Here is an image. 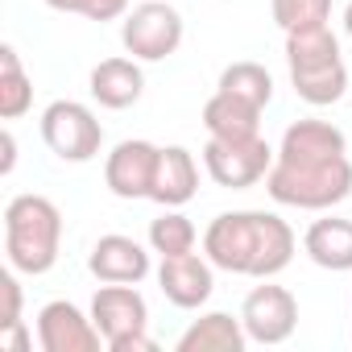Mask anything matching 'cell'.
I'll list each match as a JSON object with an SVG mask.
<instances>
[{
	"instance_id": "4316f807",
	"label": "cell",
	"mask_w": 352,
	"mask_h": 352,
	"mask_svg": "<svg viewBox=\"0 0 352 352\" xmlns=\"http://www.w3.org/2000/svg\"><path fill=\"white\" fill-rule=\"evenodd\" d=\"M0 336H5V344H9V348H17V352H25V348H30V331H25V323H13L9 331H0Z\"/></svg>"
},
{
	"instance_id": "8992f818",
	"label": "cell",
	"mask_w": 352,
	"mask_h": 352,
	"mask_svg": "<svg viewBox=\"0 0 352 352\" xmlns=\"http://www.w3.org/2000/svg\"><path fill=\"white\" fill-rule=\"evenodd\" d=\"M183 13L166 0H145V5L124 13L120 42L137 63H162L183 46Z\"/></svg>"
},
{
	"instance_id": "5b68a950",
	"label": "cell",
	"mask_w": 352,
	"mask_h": 352,
	"mask_svg": "<svg viewBox=\"0 0 352 352\" xmlns=\"http://www.w3.org/2000/svg\"><path fill=\"white\" fill-rule=\"evenodd\" d=\"M274 157H278V149H270V141L261 133L245 137V141L208 137V145H204V170H208V179L216 187H228V191H249V187L265 183Z\"/></svg>"
},
{
	"instance_id": "ba28073f",
	"label": "cell",
	"mask_w": 352,
	"mask_h": 352,
	"mask_svg": "<svg viewBox=\"0 0 352 352\" xmlns=\"http://www.w3.org/2000/svg\"><path fill=\"white\" fill-rule=\"evenodd\" d=\"M241 323L249 331V344H286L298 327V298L286 286H253L241 307Z\"/></svg>"
},
{
	"instance_id": "f1b7e54d",
	"label": "cell",
	"mask_w": 352,
	"mask_h": 352,
	"mask_svg": "<svg viewBox=\"0 0 352 352\" xmlns=\"http://www.w3.org/2000/svg\"><path fill=\"white\" fill-rule=\"evenodd\" d=\"M344 34L352 38V0H348V9H344Z\"/></svg>"
},
{
	"instance_id": "7402d4cb",
	"label": "cell",
	"mask_w": 352,
	"mask_h": 352,
	"mask_svg": "<svg viewBox=\"0 0 352 352\" xmlns=\"http://www.w3.org/2000/svg\"><path fill=\"white\" fill-rule=\"evenodd\" d=\"M195 224L179 212V208H166L157 220H149V249L162 253V257H183V253H195Z\"/></svg>"
},
{
	"instance_id": "5bb4252c",
	"label": "cell",
	"mask_w": 352,
	"mask_h": 352,
	"mask_svg": "<svg viewBox=\"0 0 352 352\" xmlns=\"http://www.w3.org/2000/svg\"><path fill=\"white\" fill-rule=\"evenodd\" d=\"M199 191V162L191 149L183 145H166L157 153V174H153V191L149 199L162 204V208H183L191 204Z\"/></svg>"
},
{
	"instance_id": "603a6c76",
	"label": "cell",
	"mask_w": 352,
	"mask_h": 352,
	"mask_svg": "<svg viewBox=\"0 0 352 352\" xmlns=\"http://www.w3.org/2000/svg\"><path fill=\"white\" fill-rule=\"evenodd\" d=\"M274 21L286 34L311 30V25H327L331 21V0H274Z\"/></svg>"
},
{
	"instance_id": "6da1fadb",
	"label": "cell",
	"mask_w": 352,
	"mask_h": 352,
	"mask_svg": "<svg viewBox=\"0 0 352 352\" xmlns=\"http://www.w3.org/2000/svg\"><path fill=\"white\" fill-rule=\"evenodd\" d=\"M294 232L274 212H224L204 232V257L241 278H278L294 261Z\"/></svg>"
},
{
	"instance_id": "30bf717a",
	"label": "cell",
	"mask_w": 352,
	"mask_h": 352,
	"mask_svg": "<svg viewBox=\"0 0 352 352\" xmlns=\"http://www.w3.org/2000/svg\"><path fill=\"white\" fill-rule=\"evenodd\" d=\"M157 145L153 141H120L104 157V183L116 199H149L153 191V174H157Z\"/></svg>"
},
{
	"instance_id": "d6986e66",
	"label": "cell",
	"mask_w": 352,
	"mask_h": 352,
	"mask_svg": "<svg viewBox=\"0 0 352 352\" xmlns=\"http://www.w3.org/2000/svg\"><path fill=\"white\" fill-rule=\"evenodd\" d=\"M204 129H208V137H220V141L257 137L261 133V108H253V104H245L228 91H216L204 104Z\"/></svg>"
},
{
	"instance_id": "d4e9b609",
	"label": "cell",
	"mask_w": 352,
	"mask_h": 352,
	"mask_svg": "<svg viewBox=\"0 0 352 352\" xmlns=\"http://www.w3.org/2000/svg\"><path fill=\"white\" fill-rule=\"evenodd\" d=\"M0 290H5V319H0V331H9L13 323H25L21 319V282H17V270L13 265L0 274Z\"/></svg>"
},
{
	"instance_id": "7c38bea8",
	"label": "cell",
	"mask_w": 352,
	"mask_h": 352,
	"mask_svg": "<svg viewBox=\"0 0 352 352\" xmlns=\"http://www.w3.org/2000/svg\"><path fill=\"white\" fill-rule=\"evenodd\" d=\"M157 286L162 294L179 307V311H195L212 298L216 290V265L199 253H183V257H162L157 265Z\"/></svg>"
},
{
	"instance_id": "83f0119b",
	"label": "cell",
	"mask_w": 352,
	"mask_h": 352,
	"mask_svg": "<svg viewBox=\"0 0 352 352\" xmlns=\"http://www.w3.org/2000/svg\"><path fill=\"white\" fill-rule=\"evenodd\" d=\"M46 5H50L54 13H71V5H75V0H46Z\"/></svg>"
},
{
	"instance_id": "2e32d148",
	"label": "cell",
	"mask_w": 352,
	"mask_h": 352,
	"mask_svg": "<svg viewBox=\"0 0 352 352\" xmlns=\"http://www.w3.org/2000/svg\"><path fill=\"white\" fill-rule=\"evenodd\" d=\"M340 153H348V137L327 120H294L278 145L282 162H323V157H340Z\"/></svg>"
},
{
	"instance_id": "4fadbf2b",
	"label": "cell",
	"mask_w": 352,
	"mask_h": 352,
	"mask_svg": "<svg viewBox=\"0 0 352 352\" xmlns=\"http://www.w3.org/2000/svg\"><path fill=\"white\" fill-rule=\"evenodd\" d=\"M87 270L100 278V282H129L137 286L145 274H149V253L141 241L133 236H120V232H108L91 245V257H87Z\"/></svg>"
},
{
	"instance_id": "ffe728a7",
	"label": "cell",
	"mask_w": 352,
	"mask_h": 352,
	"mask_svg": "<svg viewBox=\"0 0 352 352\" xmlns=\"http://www.w3.org/2000/svg\"><path fill=\"white\" fill-rule=\"evenodd\" d=\"M34 108V79L21 67V54L13 46H0V116L21 120Z\"/></svg>"
},
{
	"instance_id": "ac0fdd59",
	"label": "cell",
	"mask_w": 352,
	"mask_h": 352,
	"mask_svg": "<svg viewBox=\"0 0 352 352\" xmlns=\"http://www.w3.org/2000/svg\"><path fill=\"white\" fill-rule=\"evenodd\" d=\"M245 344H249V331L241 315L232 319L228 311H208L179 336L174 348L179 352H245Z\"/></svg>"
},
{
	"instance_id": "277c9868",
	"label": "cell",
	"mask_w": 352,
	"mask_h": 352,
	"mask_svg": "<svg viewBox=\"0 0 352 352\" xmlns=\"http://www.w3.org/2000/svg\"><path fill=\"white\" fill-rule=\"evenodd\" d=\"M265 191L282 208L298 212H327L352 195V162L348 153L323 157V162H282L274 157L265 174Z\"/></svg>"
},
{
	"instance_id": "e0dca14e",
	"label": "cell",
	"mask_w": 352,
	"mask_h": 352,
	"mask_svg": "<svg viewBox=\"0 0 352 352\" xmlns=\"http://www.w3.org/2000/svg\"><path fill=\"white\" fill-rule=\"evenodd\" d=\"M302 253L331 274H348L352 270V220L340 216H323L302 232Z\"/></svg>"
},
{
	"instance_id": "9a60e30c",
	"label": "cell",
	"mask_w": 352,
	"mask_h": 352,
	"mask_svg": "<svg viewBox=\"0 0 352 352\" xmlns=\"http://www.w3.org/2000/svg\"><path fill=\"white\" fill-rule=\"evenodd\" d=\"M87 87H91V100H96L100 108L120 112V108H133V104L141 100L145 75H141V63H137V58H104V63L91 71Z\"/></svg>"
},
{
	"instance_id": "44dd1931",
	"label": "cell",
	"mask_w": 352,
	"mask_h": 352,
	"mask_svg": "<svg viewBox=\"0 0 352 352\" xmlns=\"http://www.w3.org/2000/svg\"><path fill=\"white\" fill-rule=\"evenodd\" d=\"M220 91H228V96L265 112V104L274 100V75L261 63H232V67L220 71Z\"/></svg>"
},
{
	"instance_id": "9c48e42d",
	"label": "cell",
	"mask_w": 352,
	"mask_h": 352,
	"mask_svg": "<svg viewBox=\"0 0 352 352\" xmlns=\"http://www.w3.org/2000/svg\"><path fill=\"white\" fill-rule=\"evenodd\" d=\"M91 319H96L104 344L116 348L129 336H137V331L149 327V307H145V298H141L137 286H129V282H104L96 290V298H91Z\"/></svg>"
},
{
	"instance_id": "8fae6325",
	"label": "cell",
	"mask_w": 352,
	"mask_h": 352,
	"mask_svg": "<svg viewBox=\"0 0 352 352\" xmlns=\"http://www.w3.org/2000/svg\"><path fill=\"white\" fill-rule=\"evenodd\" d=\"M38 344L46 352H100L104 336L91 315H83L67 298H54L38 311Z\"/></svg>"
},
{
	"instance_id": "484cf974",
	"label": "cell",
	"mask_w": 352,
	"mask_h": 352,
	"mask_svg": "<svg viewBox=\"0 0 352 352\" xmlns=\"http://www.w3.org/2000/svg\"><path fill=\"white\" fill-rule=\"evenodd\" d=\"M0 174H13V166H17V137H13V129H5L0 133Z\"/></svg>"
},
{
	"instance_id": "3957f363",
	"label": "cell",
	"mask_w": 352,
	"mask_h": 352,
	"mask_svg": "<svg viewBox=\"0 0 352 352\" xmlns=\"http://www.w3.org/2000/svg\"><path fill=\"white\" fill-rule=\"evenodd\" d=\"M286 67H290L294 96L315 108L336 104L348 91V67L340 58V38L331 34V25L286 34Z\"/></svg>"
},
{
	"instance_id": "cb8c5ba5",
	"label": "cell",
	"mask_w": 352,
	"mask_h": 352,
	"mask_svg": "<svg viewBox=\"0 0 352 352\" xmlns=\"http://www.w3.org/2000/svg\"><path fill=\"white\" fill-rule=\"evenodd\" d=\"M71 13H79L87 21H124L129 0H75Z\"/></svg>"
},
{
	"instance_id": "7a4b0ae2",
	"label": "cell",
	"mask_w": 352,
	"mask_h": 352,
	"mask_svg": "<svg viewBox=\"0 0 352 352\" xmlns=\"http://www.w3.org/2000/svg\"><path fill=\"white\" fill-rule=\"evenodd\" d=\"M63 249V212L46 195H13L5 204V257L17 274H50Z\"/></svg>"
},
{
	"instance_id": "52a82bcc",
	"label": "cell",
	"mask_w": 352,
	"mask_h": 352,
	"mask_svg": "<svg viewBox=\"0 0 352 352\" xmlns=\"http://www.w3.org/2000/svg\"><path fill=\"white\" fill-rule=\"evenodd\" d=\"M42 141L63 162H91L104 149V124L79 100H54L42 112Z\"/></svg>"
}]
</instances>
